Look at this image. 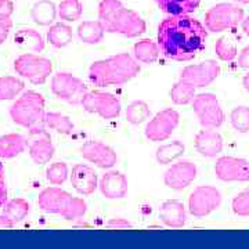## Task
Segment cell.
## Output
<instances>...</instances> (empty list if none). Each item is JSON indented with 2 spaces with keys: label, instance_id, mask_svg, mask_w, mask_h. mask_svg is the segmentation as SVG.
<instances>
[{
  "label": "cell",
  "instance_id": "cell-1",
  "mask_svg": "<svg viewBox=\"0 0 249 249\" xmlns=\"http://www.w3.org/2000/svg\"><path fill=\"white\" fill-rule=\"evenodd\" d=\"M208 29L196 18L169 16L158 27L157 42L160 53L173 61H191L205 49Z\"/></svg>",
  "mask_w": 249,
  "mask_h": 249
},
{
  "label": "cell",
  "instance_id": "cell-2",
  "mask_svg": "<svg viewBox=\"0 0 249 249\" xmlns=\"http://www.w3.org/2000/svg\"><path fill=\"white\" fill-rule=\"evenodd\" d=\"M139 61L127 53H119L94 61L89 68V80L97 88L127 83L140 73Z\"/></svg>",
  "mask_w": 249,
  "mask_h": 249
},
{
  "label": "cell",
  "instance_id": "cell-3",
  "mask_svg": "<svg viewBox=\"0 0 249 249\" xmlns=\"http://www.w3.org/2000/svg\"><path fill=\"white\" fill-rule=\"evenodd\" d=\"M45 107L46 103L43 96L37 91L28 90L24 91L10 107V116L13 122L18 126L34 129L36 126L43 124L46 114Z\"/></svg>",
  "mask_w": 249,
  "mask_h": 249
},
{
  "label": "cell",
  "instance_id": "cell-4",
  "mask_svg": "<svg viewBox=\"0 0 249 249\" xmlns=\"http://www.w3.org/2000/svg\"><path fill=\"white\" fill-rule=\"evenodd\" d=\"M245 17L244 9L234 3H217L205 14V27L208 32L219 34L241 25Z\"/></svg>",
  "mask_w": 249,
  "mask_h": 249
},
{
  "label": "cell",
  "instance_id": "cell-5",
  "mask_svg": "<svg viewBox=\"0 0 249 249\" xmlns=\"http://www.w3.org/2000/svg\"><path fill=\"white\" fill-rule=\"evenodd\" d=\"M13 68L17 75L28 79L31 83L43 85L53 73V62L45 57L27 53L16 58Z\"/></svg>",
  "mask_w": 249,
  "mask_h": 249
},
{
  "label": "cell",
  "instance_id": "cell-6",
  "mask_svg": "<svg viewBox=\"0 0 249 249\" xmlns=\"http://www.w3.org/2000/svg\"><path fill=\"white\" fill-rule=\"evenodd\" d=\"M191 104L202 129H219L224 124L226 114L213 93L196 94Z\"/></svg>",
  "mask_w": 249,
  "mask_h": 249
},
{
  "label": "cell",
  "instance_id": "cell-7",
  "mask_svg": "<svg viewBox=\"0 0 249 249\" xmlns=\"http://www.w3.org/2000/svg\"><path fill=\"white\" fill-rule=\"evenodd\" d=\"M50 88L55 97L72 106H80L83 97L89 91L83 80L70 72H58L53 75Z\"/></svg>",
  "mask_w": 249,
  "mask_h": 249
},
{
  "label": "cell",
  "instance_id": "cell-8",
  "mask_svg": "<svg viewBox=\"0 0 249 249\" xmlns=\"http://www.w3.org/2000/svg\"><path fill=\"white\" fill-rule=\"evenodd\" d=\"M80 106L85 111L90 114H97L103 119H115L121 115L122 111L121 100L115 94L100 90L88 91Z\"/></svg>",
  "mask_w": 249,
  "mask_h": 249
},
{
  "label": "cell",
  "instance_id": "cell-9",
  "mask_svg": "<svg viewBox=\"0 0 249 249\" xmlns=\"http://www.w3.org/2000/svg\"><path fill=\"white\" fill-rule=\"evenodd\" d=\"M222 194L213 186H199L188 196V212L194 217H205L219 209Z\"/></svg>",
  "mask_w": 249,
  "mask_h": 249
},
{
  "label": "cell",
  "instance_id": "cell-10",
  "mask_svg": "<svg viewBox=\"0 0 249 249\" xmlns=\"http://www.w3.org/2000/svg\"><path fill=\"white\" fill-rule=\"evenodd\" d=\"M180 124V114L173 108H166L152 116L144 129L145 137L152 142L168 140Z\"/></svg>",
  "mask_w": 249,
  "mask_h": 249
},
{
  "label": "cell",
  "instance_id": "cell-11",
  "mask_svg": "<svg viewBox=\"0 0 249 249\" xmlns=\"http://www.w3.org/2000/svg\"><path fill=\"white\" fill-rule=\"evenodd\" d=\"M147 29V24L142 17L134 10L121 6L116 11L112 24L108 28V34H119L126 37H139Z\"/></svg>",
  "mask_w": 249,
  "mask_h": 249
},
{
  "label": "cell",
  "instance_id": "cell-12",
  "mask_svg": "<svg viewBox=\"0 0 249 249\" xmlns=\"http://www.w3.org/2000/svg\"><path fill=\"white\" fill-rule=\"evenodd\" d=\"M216 178L226 183L249 181V160L237 157H220L214 163Z\"/></svg>",
  "mask_w": 249,
  "mask_h": 249
},
{
  "label": "cell",
  "instance_id": "cell-13",
  "mask_svg": "<svg viewBox=\"0 0 249 249\" xmlns=\"http://www.w3.org/2000/svg\"><path fill=\"white\" fill-rule=\"evenodd\" d=\"M219 75L220 65L214 60H206L199 64L187 65L180 73V78L191 83L196 89H202L212 85L219 78Z\"/></svg>",
  "mask_w": 249,
  "mask_h": 249
},
{
  "label": "cell",
  "instance_id": "cell-14",
  "mask_svg": "<svg viewBox=\"0 0 249 249\" xmlns=\"http://www.w3.org/2000/svg\"><path fill=\"white\" fill-rule=\"evenodd\" d=\"M196 163L191 160H178L176 163L170 165L163 173V183L165 186L173 191H183L196 178Z\"/></svg>",
  "mask_w": 249,
  "mask_h": 249
},
{
  "label": "cell",
  "instance_id": "cell-15",
  "mask_svg": "<svg viewBox=\"0 0 249 249\" xmlns=\"http://www.w3.org/2000/svg\"><path fill=\"white\" fill-rule=\"evenodd\" d=\"M79 151L83 160H86L90 163H94L100 169H112L118 162V155L114 151V148L101 142L91 140L85 142L80 147Z\"/></svg>",
  "mask_w": 249,
  "mask_h": 249
},
{
  "label": "cell",
  "instance_id": "cell-16",
  "mask_svg": "<svg viewBox=\"0 0 249 249\" xmlns=\"http://www.w3.org/2000/svg\"><path fill=\"white\" fill-rule=\"evenodd\" d=\"M98 190L107 199H122L127 194L129 181L122 172L108 170L98 180Z\"/></svg>",
  "mask_w": 249,
  "mask_h": 249
},
{
  "label": "cell",
  "instance_id": "cell-17",
  "mask_svg": "<svg viewBox=\"0 0 249 249\" xmlns=\"http://www.w3.org/2000/svg\"><path fill=\"white\" fill-rule=\"evenodd\" d=\"M71 184L80 196H91L98 188V178L96 170L86 163H76L72 168Z\"/></svg>",
  "mask_w": 249,
  "mask_h": 249
},
{
  "label": "cell",
  "instance_id": "cell-18",
  "mask_svg": "<svg viewBox=\"0 0 249 249\" xmlns=\"http://www.w3.org/2000/svg\"><path fill=\"white\" fill-rule=\"evenodd\" d=\"M71 194L60 187H47L37 196V206L46 213L61 214Z\"/></svg>",
  "mask_w": 249,
  "mask_h": 249
},
{
  "label": "cell",
  "instance_id": "cell-19",
  "mask_svg": "<svg viewBox=\"0 0 249 249\" xmlns=\"http://www.w3.org/2000/svg\"><path fill=\"white\" fill-rule=\"evenodd\" d=\"M196 150L199 155L214 158L223 151L224 140L216 129H202L196 136Z\"/></svg>",
  "mask_w": 249,
  "mask_h": 249
},
{
  "label": "cell",
  "instance_id": "cell-20",
  "mask_svg": "<svg viewBox=\"0 0 249 249\" xmlns=\"http://www.w3.org/2000/svg\"><path fill=\"white\" fill-rule=\"evenodd\" d=\"M160 222L170 229H181L187 223V211L178 199H168L160 208Z\"/></svg>",
  "mask_w": 249,
  "mask_h": 249
},
{
  "label": "cell",
  "instance_id": "cell-21",
  "mask_svg": "<svg viewBox=\"0 0 249 249\" xmlns=\"http://www.w3.org/2000/svg\"><path fill=\"white\" fill-rule=\"evenodd\" d=\"M28 152H29L31 160H34L36 165H45L53 160L55 148L50 137L45 134L43 137H37L35 140H32V142L28 145Z\"/></svg>",
  "mask_w": 249,
  "mask_h": 249
},
{
  "label": "cell",
  "instance_id": "cell-22",
  "mask_svg": "<svg viewBox=\"0 0 249 249\" xmlns=\"http://www.w3.org/2000/svg\"><path fill=\"white\" fill-rule=\"evenodd\" d=\"M27 139L19 133H9L0 136V158L11 160L21 155L27 150Z\"/></svg>",
  "mask_w": 249,
  "mask_h": 249
},
{
  "label": "cell",
  "instance_id": "cell-23",
  "mask_svg": "<svg viewBox=\"0 0 249 249\" xmlns=\"http://www.w3.org/2000/svg\"><path fill=\"white\" fill-rule=\"evenodd\" d=\"M31 17L37 25L50 27L54 24L55 18L58 17V9L52 0H39L31 10Z\"/></svg>",
  "mask_w": 249,
  "mask_h": 249
},
{
  "label": "cell",
  "instance_id": "cell-24",
  "mask_svg": "<svg viewBox=\"0 0 249 249\" xmlns=\"http://www.w3.org/2000/svg\"><path fill=\"white\" fill-rule=\"evenodd\" d=\"M14 43L32 53H40L45 50V39L37 31L32 28H24L19 29L17 34L14 35Z\"/></svg>",
  "mask_w": 249,
  "mask_h": 249
},
{
  "label": "cell",
  "instance_id": "cell-25",
  "mask_svg": "<svg viewBox=\"0 0 249 249\" xmlns=\"http://www.w3.org/2000/svg\"><path fill=\"white\" fill-rule=\"evenodd\" d=\"M160 11L169 16H187L194 13L201 0H155Z\"/></svg>",
  "mask_w": 249,
  "mask_h": 249
},
{
  "label": "cell",
  "instance_id": "cell-26",
  "mask_svg": "<svg viewBox=\"0 0 249 249\" xmlns=\"http://www.w3.org/2000/svg\"><path fill=\"white\" fill-rule=\"evenodd\" d=\"M76 32L80 42H83L85 45H98L100 42H103L106 35V29L98 19L80 22Z\"/></svg>",
  "mask_w": 249,
  "mask_h": 249
},
{
  "label": "cell",
  "instance_id": "cell-27",
  "mask_svg": "<svg viewBox=\"0 0 249 249\" xmlns=\"http://www.w3.org/2000/svg\"><path fill=\"white\" fill-rule=\"evenodd\" d=\"M160 49L158 42L151 39H142L133 46V57L142 64H154L160 57Z\"/></svg>",
  "mask_w": 249,
  "mask_h": 249
},
{
  "label": "cell",
  "instance_id": "cell-28",
  "mask_svg": "<svg viewBox=\"0 0 249 249\" xmlns=\"http://www.w3.org/2000/svg\"><path fill=\"white\" fill-rule=\"evenodd\" d=\"M46 37H47V42L53 47L64 49L72 42V37H73L72 28L64 22H55L53 25H50Z\"/></svg>",
  "mask_w": 249,
  "mask_h": 249
},
{
  "label": "cell",
  "instance_id": "cell-29",
  "mask_svg": "<svg viewBox=\"0 0 249 249\" xmlns=\"http://www.w3.org/2000/svg\"><path fill=\"white\" fill-rule=\"evenodd\" d=\"M186 152V145L180 140H173L168 144H162L155 152V160L160 165H169L180 160Z\"/></svg>",
  "mask_w": 249,
  "mask_h": 249
},
{
  "label": "cell",
  "instance_id": "cell-30",
  "mask_svg": "<svg viewBox=\"0 0 249 249\" xmlns=\"http://www.w3.org/2000/svg\"><path fill=\"white\" fill-rule=\"evenodd\" d=\"M169 96L173 104H176V106H187V104H191L194 97H196V88L191 83H188L187 80L180 78L172 86Z\"/></svg>",
  "mask_w": 249,
  "mask_h": 249
},
{
  "label": "cell",
  "instance_id": "cell-31",
  "mask_svg": "<svg viewBox=\"0 0 249 249\" xmlns=\"http://www.w3.org/2000/svg\"><path fill=\"white\" fill-rule=\"evenodd\" d=\"M43 126L65 136H70L75 130V124H72L71 119L60 112H46L43 118Z\"/></svg>",
  "mask_w": 249,
  "mask_h": 249
},
{
  "label": "cell",
  "instance_id": "cell-32",
  "mask_svg": "<svg viewBox=\"0 0 249 249\" xmlns=\"http://www.w3.org/2000/svg\"><path fill=\"white\" fill-rule=\"evenodd\" d=\"M31 211V205L28 202L27 199L24 198H14V199H10L6 204L3 205L1 208V213H4L6 216H9L13 222L21 223L29 213Z\"/></svg>",
  "mask_w": 249,
  "mask_h": 249
},
{
  "label": "cell",
  "instance_id": "cell-33",
  "mask_svg": "<svg viewBox=\"0 0 249 249\" xmlns=\"http://www.w3.org/2000/svg\"><path fill=\"white\" fill-rule=\"evenodd\" d=\"M24 82L17 76H0V101L17 98L24 91Z\"/></svg>",
  "mask_w": 249,
  "mask_h": 249
},
{
  "label": "cell",
  "instance_id": "cell-34",
  "mask_svg": "<svg viewBox=\"0 0 249 249\" xmlns=\"http://www.w3.org/2000/svg\"><path fill=\"white\" fill-rule=\"evenodd\" d=\"M126 121L132 124H142L147 119L151 118V109L150 106L142 101V100H136L130 103L126 108Z\"/></svg>",
  "mask_w": 249,
  "mask_h": 249
},
{
  "label": "cell",
  "instance_id": "cell-35",
  "mask_svg": "<svg viewBox=\"0 0 249 249\" xmlns=\"http://www.w3.org/2000/svg\"><path fill=\"white\" fill-rule=\"evenodd\" d=\"M57 9H58V17L67 22L78 21L83 14V4L80 0H61Z\"/></svg>",
  "mask_w": 249,
  "mask_h": 249
},
{
  "label": "cell",
  "instance_id": "cell-36",
  "mask_svg": "<svg viewBox=\"0 0 249 249\" xmlns=\"http://www.w3.org/2000/svg\"><path fill=\"white\" fill-rule=\"evenodd\" d=\"M214 53L222 61H234L238 57V47L230 36H222L214 45Z\"/></svg>",
  "mask_w": 249,
  "mask_h": 249
},
{
  "label": "cell",
  "instance_id": "cell-37",
  "mask_svg": "<svg viewBox=\"0 0 249 249\" xmlns=\"http://www.w3.org/2000/svg\"><path fill=\"white\" fill-rule=\"evenodd\" d=\"M88 212V204L83 198L79 196H71L68 204L65 205L64 211L61 212V216L65 220H80L85 217V214Z\"/></svg>",
  "mask_w": 249,
  "mask_h": 249
},
{
  "label": "cell",
  "instance_id": "cell-38",
  "mask_svg": "<svg viewBox=\"0 0 249 249\" xmlns=\"http://www.w3.org/2000/svg\"><path fill=\"white\" fill-rule=\"evenodd\" d=\"M70 176V169L65 162H53L46 169V178L53 186H62Z\"/></svg>",
  "mask_w": 249,
  "mask_h": 249
},
{
  "label": "cell",
  "instance_id": "cell-39",
  "mask_svg": "<svg viewBox=\"0 0 249 249\" xmlns=\"http://www.w3.org/2000/svg\"><path fill=\"white\" fill-rule=\"evenodd\" d=\"M230 122L238 133H249V107H235L230 114Z\"/></svg>",
  "mask_w": 249,
  "mask_h": 249
},
{
  "label": "cell",
  "instance_id": "cell-40",
  "mask_svg": "<svg viewBox=\"0 0 249 249\" xmlns=\"http://www.w3.org/2000/svg\"><path fill=\"white\" fill-rule=\"evenodd\" d=\"M231 209L234 214L237 216H241V217L249 216V187L242 190L232 198Z\"/></svg>",
  "mask_w": 249,
  "mask_h": 249
},
{
  "label": "cell",
  "instance_id": "cell-41",
  "mask_svg": "<svg viewBox=\"0 0 249 249\" xmlns=\"http://www.w3.org/2000/svg\"><path fill=\"white\" fill-rule=\"evenodd\" d=\"M9 201V191H7V183H6V172L4 166L0 162V208Z\"/></svg>",
  "mask_w": 249,
  "mask_h": 249
},
{
  "label": "cell",
  "instance_id": "cell-42",
  "mask_svg": "<svg viewBox=\"0 0 249 249\" xmlns=\"http://www.w3.org/2000/svg\"><path fill=\"white\" fill-rule=\"evenodd\" d=\"M11 27H13L11 18L0 17V45H3L7 40L10 31H11Z\"/></svg>",
  "mask_w": 249,
  "mask_h": 249
},
{
  "label": "cell",
  "instance_id": "cell-43",
  "mask_svg": "<svg viewBox=\"0 0 249 249\" xmlns=\"http://www.w3.org/2000/svg\"><path fill=\"white\" fill-rule=\"evenodd\" d=\"M107 227L108 229H114V230H124V229H132L133 224L124 217H114L107 223Z\"/></svg>",
  "mask_w": 249,
  "mask_h": 249
},
{
  "label": "cell",
  "instance_id": "cell-44",
  "mask_svg": "<svg viewBox=\"0 0 249 249\" xmlns=\"http://www.w3.org/2000/svg\"><path fill=\"white\" fill-rule=\"evenodd\" d=\"M14 4L11 0H0V17H11Z\"/></svg>",
  "mask_w": 249,
  "mask_h": 249
},
{
  "label": "cell",
  "instance_id": "cell-45",
  "mask_svg": "<svg viewBox=\"0 0 249 249\" xmlns=\"http://www.w3.org/2000/svg\"><path fill=\"white\" fill-rule=\"evenodd\" d=\"M238 67L242 70H249V46L244 47L238 54Z\"/></svg>",
  "mask_w": 249,
  "mask_h": 249
},
{
  "label": "cell",
  "instance_id": "cell-46",
  "mask_svg": "<svg viewBox=\"0 0 249 249\" xmlns=\"http://www.w3.org/2000/svg\"><path fill=\"white\" fill-rule=\"evenodd\" d=\"M14 226H16V223L13 222L9 216H6L4 213L0 214V230H3V229H13Z\"/></svg>",
  "mask_w": 249,
  "mask_h": 249
},
{
  "label": "cell",
  "instance_id": "cell-47",
  "mask_svg": "<svg viewBox=\"0 0 249 249\" xmlns=\"http://www.w3.org/2000/svg\"><path fill=\"white\" fill-rule=\"evenodd\" d=\"M241 29H242V32L249 37V16L244 17L242 22H241Z\"/></svg>",
  "mask_w": 249,
  "mask_h": 249
},
{
  "label": "cell",
  "instance_id": "cell-48",
  "mask_svg": "<svg viewBox=\"0 0 249 249\" xmlns=\"http://www.w3.org/2000/svg\"><path fill=\"white\" fill-rule=\"evenodd\" d=\"M242 86H244V89L249 93V73H247V75L242 78Z\"/></svg>",
  "mask_w": 249,
  "mask_h": 249
},
{
  "label": "cell",
  "instance_id": "cell-49",
  "mask_svg": "<svg viewBox=\"0 0 249 249\" xmlns=\"http://www.w3.org/2000/svg\"><path fill=\"white\" fill-rule=\"evenodd\" d=\"M237 4H249V0H234Z\"/></svg>",
  "mask_w": 249,
  "mask_h": 249
}]
</instances>
